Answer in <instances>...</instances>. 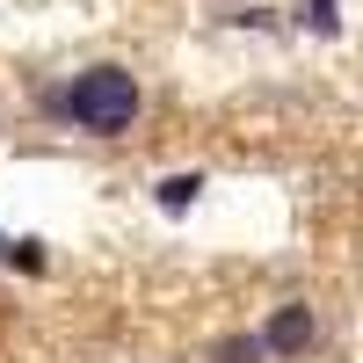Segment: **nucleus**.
Masks as SVG:
<instances>
[{
	"label": "nucleus",
	"instance_id": "nucleus-4",
	"mask_svg": "<svg viewBox=\"0 0 363 363\" xmlns=\"http://www.w3.org/2000/svg\"><path fill=\"white\" fill-rule=\"evenodd\" d=\"M211 363H269V356H262V335H225L211 349Z\"/></svg>",
	"mask_w": 363,
	"mask_h": 363
},
{
	"label": "nucleus",
	"instance_id": "nucleus-3",
	"mask_svg": "<svg viewBox=\"0 0 363 363\" xmlns=\"http://www.w3.org/2000/svg\"><path fill=\"white\" fill-rule=\"evenodd\" d=\"M298 22L320 37H342V0H298Z\"/></svg>",
	"mask_w": 363,
	"mask_h": 363
},
{
	"label": "nucleus",
	"instance_id": "nucleus-5",
	"mask_svg": "<svg viewBox=\"0 0 363 363\" xmlns=\"http://www.w3.org/2000/svg\"><path fill=\"white\" fill-rule=\"evenodd\" d=\"M196 189H203V174H167V182H160V211H189Z\"/></svg>",
	"mask_w": 363,
	"mask_h": 363
},
{
	"label": "nucleus",
	"instance_id": "nucleus-2",
	"mask_svg": "<svg viewBox=\"0 0 363 363\" xmlns=\"http://www.w3.org/2000/svg\"><path fill=\"white\" fill-rule=\"evenodd\" d=\"M313 342H320V320H313V306H306V298L277 306V313H269V327H262V356H277V363H298Z\"/></svg>",
	"mask_w": 363,
	"mask_h": 363
},
{
	"label": "nucleus",
	"instance_id": "nucleus-6",
	"mask_svg": "<svg viewBox=\"0 0 363 363\" xmlns=\"http://www.w3.org/2000/svg\"><path fill=\"white\" fill-rule=\"evenodd\" d=\"M0 262H15V269H44L37 240H8V233H0Z\"/></svg>",
	"mask_w": 363,
	"mask_h": 363
},
{
	"label": "nucleus",
	"instance_id": "nucleus-1",
	"mask_svg": "<svg viewBox=\"0 0 363 363\" xmlns=\"http://www.w3.org/2000/svg\"><path fill=\"white\" fill-rule=\"evenodd\" d=\"M145 109V87L131 66H80L58 87H44V116L66 131H87V138H124Z\"/></svg>",
	"mask_w": 363,
	"mask_h": 363
}]
</instances>
